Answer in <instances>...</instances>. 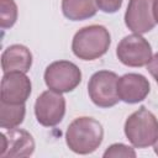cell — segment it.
Instances as JSON below:
<instances>
[{
  "label": "cell",
  "mask_w": 158,
  "mask_h": 158,
  "mask_svg": "<svg viewBox=\"0 0 158 158\" xmlns=\"http://www.w3.org/2000/svg\"><path fill=\"white\" fill-rule=\"evenodd\" d=\"M118 77L110 70H99L94 73L88 83V94L90 100L99 107H112L118 102L117 94Z\"/></svg>",
  "instance_id": "obj_5"
},
{
  "label": "cell",
  "mask_w": 158,
  "mask_h": 158,
  "mask_svg": "<svg viewBox=\"0 0 158 158\" xmlns=\"http://www.w3.org/2000/svg\"><path fill=\"white\" fill-rule=\"evenodd\" d=\"M32 84L26 73H4L0 88V99L7 104H25L31 95Z\"/></svg>",
  "instance_id": "obj_10"
},
{
  "label": "cell",
  "mask_w": 158,
  "mask_h": 158,
  "mask_svg": "<svg viewBox=\"0 0 158 158\" xmlns=\"http://www.w3.org/2000/svg\"><path fill=\"white\" fill-rule=\"evenodd\" d=\"M104 138L102 125L94 117L81 116L73 120L65 131V143L77 154L95 152Z\"/></svg>",
  "instance_id": "obj_1"
},
{
  "label": "cell",
  "mask_w": 158,
  "mask_h": 158,
  "mask_svg": "<svg viewBox=\"0 0 158 158\" xmlns=\"http://www.w3.org/2000/svg\"><path fill=\"white\" fill-rule=\"evenodd\" d=\"M44 83L48 89L64 94L73 91L81 81V72L69 60L52 62L44 70Z\"/></svg>",
  "instance_id": "obj_4"
},
{
  "label": "cell",
  "mask_w": 158,
  "mask_h": 158,
  "mask_svg": "<svg viewBox=\"0 0 158 158\" xmlns=\"http://www.w3.org/2000/svg\"><path fill=\"white\" fill-rule=\"evenodd\" d=\"M62 12L70 21H83L96 15V0H62Z\"/></svg>",
  "instance_id": "obj_13"
},
{
  "label": "cell",
  "mask_w": 158,
  "mask_h": 158,
  "mask_svg": "<svg viewBox=\"0 0 158 158\" xmlns=\"http://www.w3.org/2000/svg\"><path fill=\"white\" fill-rule=\"evenodd\" d=\"M19 10L14 0H0V26L2 30L10 28L17 20Z\"/></svg>",
  "instance_id": "obj_15"
},
{
  "label": "cell",
  "mask_w": 158,
  "mask_h": 158,
  "mask_svg": "<svg viewBox=\"0 0 158 158\" xmlns=\"http://www.w3.org/2000/svg\"><path fill=\"white\" fill-rule=\"evenodd\" d=\"M153 5L154 0H130L125 12V25L127 28L138 35L153 30L156 26Z\"/></svg>",
  "instance_id": "obj_9"
},
{
  "label": "cell",
  "mask_w": 158,
  "mask_h": 158,
  "mask_svg": "<svg viewBox=\"0 0 158 158\" xmlns=\"http://www.w3.org/2000/svg\"><path fill=\"white\" fill-rule=\"evenodd\" d=\"M26 114L25 104L0 102V127L5 130L15 128L23 122Z\"/></svg>",
  "instance_id": "obj_14"
},
{
  "label": "cell",
  "mask_w": 158,
  "mask_h": 158,
  "mask_svg": "<svg viewBox=\"0 0 158 158\" xmlns=\"http://www.w3.org/2000/svg\"><path fill=\"white\" fill-rule=\"evenodd\" d=\"M65 114V99L53 90L43 91L35 102V116L44 127L57 126Z\"/></svg>",
  "instance_id": "obj_7"
},
{
  "label": "cell",
  "mask_w": 158,
  "mask_h": 158,
  "mask_svg": "<svg viewBox=\"0 0 158 158\" xmlns=\"http://www.w3.org/2000/svg\"><path fill=\"white\" fill-rule=\"evenodd\" d=\"M151 91L148 79L138 73H127L118 78V99L126 104H137L143 101Z\"/></svg>",
  "instance_id": "obj_11"
},
{
  "label": "cell",
  "mask_w": 158,
  "mask_h": 158,
  "mask_svg": "<svg viewBox=\"0 0 158 158\" xmlns=\"http://www.w3.org/2000/svg\"><path fill=\"white\" fill-rule=\"evenodd\" d=\"M147 70L154 78V80L158 83V52L154 56H152V59L147 64Z\"/></svg>",
  "instance_id": "obj_18"
},
{
  "label": "cell",
  "mask_w": 158,
  "mask_h": 158,
  "mask_svg": "<svg viewBox=\"0 0 158 158\" xmlns=\"http://www.w3.org/2000/svg\"><path fill=\"white\" fill-rule=\"evenodd\" d=\"M105 158H117V157H123V158H135L136 157V152L132 147L126 146L123 143H114L110 147H107V149L102 154Z\"/></svg>",
  "instance_id": "obj_16"
},
{
  "label": "cell",
  "mask_w": 158,
  "mask_h": 158,
  "mask_svg": "<svg viewBox=\"0 0 158 158\" xmlns=\"http://www.w3.org/2000/svg\"><path fill=\"white\" fill-rule=\"evenodd\" d=\"M35 152V139L22 128H10L0 135V158H23Z\"/></svg>",
  "instance_id": "obj_8"
},
{
  "label": "cell",
  "mask_w": 158,
  "mask_h": 158,
  "mask_svg": "<svg viewBox=\"0 0 158 158\" xmlns=\"http://www.w3.org/2000/svg\"><path fill=\"white\" fill-rule=\"evenodd\" d=\"M123 131L133 147L147 148L158 138V118L148 109L141 106L126 118Z\"/></svg>",
  "instance_id": "obj_3"
},
{
  "label": "cell",
  "mask_w": 158,
  "mask_h": 158,
  "mask_svg": "<svg viewBox=\"0 0 158 158\" xmlns=\"http://www.w3.org/2000/svg\"><path fill=\"white\" fill-rule=\"evenodd\" d=\"M153 14H154L156 23H158V0H154V5H153Z\"/></svg>",
  "instance_id": "obj_19"
},
{
  "label": "cell",
  "mask_w": 158,
  "mask_h": 158,
  "mask_svg": "<svg viewBox=\"0 0 158 158\" xmlns=\"http://www.w3.org/2000/svg\"><path fill=\"white\" fill-rule=\"evenodd\" d=\"M153 149H154V153L158 156V138H157V141H156L154 144H153Z\"/></svg>",
  "instance_id": "obj_20"
},
{
  "label": "cell",
  "mask_w": 158,
  "mask_h": 158,
  "mask_svg": "<svg viewBox=\"0 0 158 158\" xmlns=\"http://www.w3.org/2000/svg\"><path fill=\"white\" fill-rule=\"evenodd\" d=\"M111 36L106 27L90 25L80 28L73 37L72 51L83 60H94L102 57L110 47Z\"/></svg>",
  "instance_id": "obj_2"
},
{
  "label": "cell",
  "mask_w": 158,
  "mask_h": 158,
  "mask_svg": "<svg viewBox=\"0 0 158 158\" xmlns=\"http://www.w3.org/2000/svg\"><path fill=\"white\" fill-rule=\"evenodd\" d=\"M123 0H96L98 9L106 14H114L122 6Z\"/></svg>",
  "instance_id": "obj_17"
},
{
  "label": "cell",
  "mask_w": 158,
  "mask_h": 158,
  "mask_svg": "<svg viewBox=\"0 0 158 158\" xmlns=\"http://www.w3.org/2000/svg\"><path fill=\"white\" fill-rule=\"evenodd\" d=\"M116 56L127 67H144L152 59V47L149 42L138 33L125 36L117 44Z\"/></svg>",
  "instance_id": "obj_6"
},
{
  "label": "cell",
  "mask_w": 158,
  "mask_h": 158,
  "mask_svg": "<svg viewBox=\"0 0 158 158\" xmlns=\"http://www.w3.org/2000/svg\"><path fill=\"white\" fill-rule=\"evenodd\" d=\"M32 67V53L23 44H11L1 54V68L4 73H27Z\"/></svg>",
  "instance_id": "obj_12"
}]
</instances>
